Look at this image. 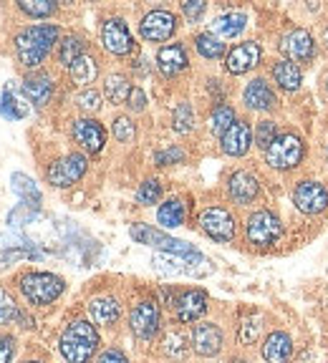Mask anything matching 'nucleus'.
Segmentation results:
<instances>
[{
	"label": "nucleus",
	"instance_id": "a19ab883",
	"mask_svg": "<svg viewBox=\"0 0 328 363\" xmlns=\"http://www.w3.org/2000/svg\"><path fill=\"white\" fill-rule=\"evenodd\" d=\"M258 333H261V318H258V315L245 318L243 325H240V343L250 346V343H255V340H258Z\"/></svg>",
	"mask_w": 328,
	"mask_h": 363
},
{
	"label": "nucleus",
	"instance_id": "5701e85b",
	"mask_svg": "<svg viewBox=\"0 0 328 363\" xmlns=\"http://www.w3.org/2000/svg\"><path fill=\"white\" fill-rule=\"evenodd\" d=\"M89 315L97 325H114L121 315V306L116 298H109V295H99L89 303Z\"/></svg>",
	"mask_w": 328,
	"mask_h": 363
},
{
	"label": "nucleus",
	"instance_id": "7c9ffc66",
	"mask_svg": "<svg viewBox=\"0 0 328 363\" xmlns=\"http://www.w3.org/2000/svg\"><path fill=\"white\" fill-rule=\"evenodd\" d=\"M68 71H71V79L76 81V84H91V81L97 79V74H99V66H97V61H94V58L91 56H81L79 61L74 63V66L68 68Z\"/></svg>",
	"mask_w": 328,
	"mask_h": 363
},
{
	"label": "nucleus",
	"instance_id": "b1692460",
	"mask_svg": "<svg viewBox=\"0 0 328 363\" xmlns=\"http://www.w3.org/2000/svg\"><path fill=\"white\" fill-rule=\"evenodd\" d=\"M23 91H26V96H28L35 106H45L53 96V81H51V76H45V74H33L23 81Z\"/></svg>",
	"mask_w": 328,
	"mask_h": 363
},
{
	"label": "nucleus",
	"instance_id": "5fc2aeb1",
	"mask_svg": "<svg viewBox=\"0 0 328 363\" xmlns=\"http://www.w3.org/2000/svg\"><path fill=\"white\" fill-rule=\"evenodd\" d=\"M326 157H328V152H326Z\"/></svg>",
	"mask_w": 328,
	"mask_h": 363
},
{
	"label": "nucleus",
	"instance_id": "864d4df0",
	"mask_svg": "<svg viewBox=\"0 0 328 363\" xmlns=\"http://www.w3.org/2000/svg\"><path fill=\"white\" fill-rule=\"evenodd\" d=\"M326 89H328V81H326Z\"/></svg>",
	"mask_w": 328,
	"mask_h": 363
},
{
	"label": "nucleus",
	"instance_id": "4468645a",
	"mask_svg": "<svg viewBox=\"0 0 328 363\" xmlns=\"http://www.w3.org/2000/svg\"><path fill=\"white\" fill-rule=\"evenodd\" d=\"M280 53L288 56V61L303 63L311 61L313 53H316V43H313V35L306 28H293L280 38Z\"/></svg>",
	"mask_w": 328,
	"mask_h": 363
},
{
	"label": "nucleus",
	"instance_id": "0eeeda50",
	"mask_svg": "<svg viewBox=\"0 0 328 363\" xmlns=\"http://www.w3.org/2000/svg\"><path fill=\"white\" fill-rule=\"evenodd\" d=\"M86 167H89V162H86L84 154H66V157L56 159L48 167L45 179L51 182L53 187H71V184H76L86 174Z\"/></svg>",
	"mask_w": 328,
	"mask_h": 363
},
{
	"label": "nucleus",
	"instance_id": "c9c22d12",
	"mask_svg": "<svg viewBox=\"0 0 328 363\" xmlns=\"http://www.w3.org/2000/svg\"><path fill=\"white\" fill-rule=\"evenodd\" d=\"M159 197H162V184L157 179H147L142 182V187L136 189V202L149 207V204H157Z\"/></svg>",
	"mask_w": 328,
	"mask_h": 363
},
{
	"label": "nucleus",
	"instance_id": "3c124183",
	"mask_svg": "<svg viewBox=\"0 0 328 363\" xmlns=\"http://www.w3.org/2000/svg\"><path fill=\"white\" fill-rule=\"evenodd\" d=\"M232 363H250V361H245V358H238V361H232Z\"/></svg>",
	"mask_w": 328,
	"mask_h": 363
},
{
	"label": "nucleus",
	"instance_id": "bb28decb",
	"mask_svg": "<svg viewBox=\"0 0 328 363\" xmlns=\"http://www.w3.org/2000/svg\"><path fill=\"white\" fill-rule=\"evenodd\" d=\"M131 89H134V86L129 84V79H126L124 74H111L104 81V94H106V99L111 104H124L126 99H129Z\"/></svg>",
	"mask_w": 328,
	"mask_h": 363
},
{
	"label": "nucleus",
	"instance_id": "de8ad7c7",
	"mask_svg": "<svg viewBox=\"0 0 328 363\" xmlns=\"http://www.w3.org/2000/svg\"><path fill=\"white\" fill-rule=\"evenodd\" d=\"M129 108L131 111H144V106H147V96H144V91L136 86V89H131V94H129Z\"/></svg>",
	"mask_w": 328,
	"mask_h": 363
},
{
	"label": "nucleus",
	"instance_id": "79ce46f5",
	"mask_svg": "<svg viewBox=\"0 0 328 363\" xmlns=\"http://www.w3.org/2000/svg\"><path fill=\"white\" fill-rule=\"evenodd\" d=\"M76 104H79L81 111L97 113L99 108H102V96H99V94L94 89H86V91H81L79 96H76Z\"/></svg>",
	"mask_w": 328,
	"mask_h": 363
},
{
	"label": "nucleus",
	"instance_id": "473e14b6",
	"mask_svg": "<svg viewBox=\"0 0 328 363\" xmlns=\"http://www.w3.org/2000/svg\"><path fill=\"white\" fill-rule=\"evenodd\" d=\"M195 126V111L190 104H177L175 113H172V129L177 134H187V131H192Z\"/></svg>",
	"mask_w": 328,
	"mask_h": 363
},
{
	"label": "nucleus",
	"instance_id": "dca6fc26",
	"mask_svg": "<svg viewBox=\"0 0 328 363\" xmlns=\"http://www.w3.org/2000/svg\"><path fill=\"white\" fill-rule=\"evenodd\" d=\"M204 311H207V293L197 288L182 293L175 303V313L180 323H195L197 318L204 315Z\"/></svg>",
	"mask_w": 328,
	"mask_h": 363
},
{
	"label": "nucleus",
	"instance_id": "1a4fd4ad",
	"mask_svg": "<svg viewBox=\"0 0 328 363\" xmlns=\"http://www.w3.org/2000/svg\"><path fill=\"white\" fill-rule=\"evenodd\" d=\"M177 30V16L170 11H152L142 18L139 23V33L149 43H162V40H170Z\"/></svg>",
	"mask_w": 328,
	"mask_h": 363
},
{
	"label": "nucleus",
	"instance_id": "f3484780",
	"mask_svg": "<svg viewBox=\"0 0 328 363\" xmlns=\"http://www.w3.org/2000/svg\"><path fill=\"white\" fill-rule=\"evenodd\" d=\"M74 139L89 154H97L106 144V131H104V126L97 119H79L74 121Z\"/></svg>",
	"mask_w": 328,
	"mask_h": 363
},
{
	"label": "nucleus",
	"instance_id": "412c9836",
	"mask_svg": "<svg viewBox=\"0 0 328 363\" xmlns=\"http://www.w3.org/2000/svg\"><path fill=\"white\" fill-rule=\"evenodd\" d=\"M187 51H185V45L182 43H170V45H162L157 53V66L159 71H162L164 76H177L182 74L187 68Z\"/></svg>",
	"mask_w": 328,
	"mask_h": 363
},
{
	"label": "nucleus",
	"instance_id": "f257e3e1",
	"mask_svg": "<svg viewBox=\"0 0 328 363\" xmlns=\"http://www.w3.org/2000/svg\"><path fill=\"white\" fill-rule=\"evenodd\" d=\"M58 40L56 26H31L23 28L16 35V53L18 61L26 68H35L45 61V56L51 53L53 43Z\"/></svg>",
	"mask_w": 328,
	"mask_h": 363
},
{
	"label": "nucleus",
	"instance_id": "58836bf2",
	"mask_svg": "<svg viewBox=\"0 0 328 363\" xmlns=\"http://www.w3.org/2000/svg\"><path fill=\"white\" fill-rule=\"evenodd\" d=\"M164 353L170 358H175V361H182L187 353V340L182 333H170L167 338H164Z\"/></svg>",
	"mask_w": 328,
	"mask_h": 363
},
{
	"label": "nucleus",
	"instance_id": "2eb2a0df",
	"mask_svg": "<svg viewBox=\"0 0 328 363\" xmlns=\"http://www.w3.org/2000/svg\"><path fill=\"white\" fill-rule=\"evenodd\" d=\"M222 152L227 157H245L250 152V144H253V129H250L248 121L235 119V124L220 136Z\"/></svg>",
	"mask_w": 328,
	"mask_h": 363
},
{
	"label": "nucleus",
	"instance_id": "6e6552de",
	"mask_svg": "<svg viewBox=\"0 0 328 363\" xmlns=\"http://www.w3.org/2000/svg\"><path fill=\"white\" fill-rule=\"evenodd\" d=\"M199 227L204 235H209L217 242H230L235 238V217L225 207H207L199 215Z\"/></svg>",
	"mask_w": 328,
	"mask_h": 363
},
{
	"label": "nucleus",
	"instance_id": "7ed1b4c3",
	"mask_svg": "<svg viewBox=\"0 0 328 363\" xmlns=\"http://www.w3.org/2000/svg\"><path fill=\"white\" fill-rule=\"evenodd\" d=\"M21 293L31 306H51L58 295L63 293L66 283L63 278L53 275V272H28L21 278Z\"/></svg>",
	"mask_w": 328,
	"mask_h": 363
},
{
	"label": "nucleus",
	"instance_id": "ddd939ff",
	"mask_svg": "<svg viewBox=\"0 0 328 363\" xmlns=\"http://www.w3.org/2000/svg\"><path fill=\"white\" fill-rule=\"evenodd\" d=\"M129 325L136 338H154L159 330V306L154 301H142L139 306H134V311L129 313Z\"/></svg>",
	"mask_w": 328,
	"mask_h": 363
},
{
	"label": "nucleus",
	"instance_id": "49530a36",
	"mask_svg": "<svg viewBox=\"0 0 328 363\" xmlns=\"http://www.w3.org/2000/svg\"><path fill=\"white\" fill-rule=\"evenodd\" d=\"M182 13H185L190 21H197L204 13V3L202 0H187V3H182Z\"/></svg>",
	"mask_w": 328,
	"mask_h": 363
},
{
	"label": "nucleus",
	"instance_id": "e433bc0d",
	"mask_svg": "<svg viewBox=\"0 0 328 363\" xmlns=\"http://www.w3.org/2000/svg\"><path fill=\"white\" fill-rule=\"evenodd\" d=\"M111 131L121 144L134 142V136H136V126H134V121H131L129 116H116V119H114Z\"/></svg>",
	"mask_w": 328,
	"mask_h": 363
},
{
	"label": "nucleus",
	"instance_id": "a211bd4d",
	"mask_svg": "<svg viewBox=\"0 0 328 363\" xmlns=\"http://www.w3.org/2000/svg\"><path fill=\"white\" fill-rule=\"evenodd\" d=\"M192 348L197 356H217L222 351V330L215 323H199L192 330Z\"/></svg>",
	"mask_w": 328,
	"mask_h": 363
},
{
	"label": "nucleus",
	"instance_id": "c85d7f7f",
	"mask_svg": "<svg viewBox=\"0 0 328 363\" xmlns=\"http://www.w3.org/2000/svg\"><path fill=\"white\" fill-rule=\"evenodd\" d=\"M81 56H84V40H81L79 35H66V38L61 40V48H58V61H61V66L71 68Z\"/></svg>",
	"mask_w": 328,
	"mask_h": 363
},
{
	"label": "nucleus",
	"instance_id": "aec40b11",
	"mask_svg": "<svg viewBox=\"0 0 328 363\" xmlns=\"http://www.w3.org/2000/svg\"><path fill=\"white\" fill-rule=\"evenodd\" d=\"M243 101L253 111H270L275 106V94L266 79H253L243 91Z\"/></svg>",
	"mask_w": 328,
	"mask_h": 363
},
{
	"label": "nucleus",
	"instance_id": "ea45409f",
	"mask_svg": "<svg viewBox=\"0 0 328 363\" xmlns=\"http://www.w3.org/2000/svg\"><path fill=\"white\" fill-rule=\"evenodd\" d=\"M278 136V126H275V121H261L258 124V129H255V134H253V139H255V144L261 149H268L273 144V139Z\"/></svg>",
	"mask_w": 328,
	"mask_h": 363
},
{
	"label": "nucleus",
	"instance_id": "09e8293b",
	"mask_svg": "<svg viewBox=\"0 0 328 363\" xmlns=\"http://www.w3.org/2000/svg\"><path fill=\"white\" fill-rule=\"evenodd\" d=\"M97 363H129V358H126L119 348H109V351H104L102 356H99Z\"/></svg>",
	"mask_w": 328,
	"mask_h": 363
},
{
	"label": "nucleus",
	"instance_id": "423d86ee",
	"mask_svg": "<svg viewBox=\"0 0 328 363\" xmlns=\"http://www.w3.org/2000/svg\"><path fill=\"white\" fill-rule=\"evenodd\" d=\"M245 235H248V242L255 245V247H270L283 238V225L270 210H258L248 217Z\"/></svg>",
	"mask_w": 328,
	"mask_h": 363
},
{
	"label": "nucleus",
	"instance_id": "f704fd0d",
	"mask_svg": "<svg viewBox=\"0 0 328 363\" xmlns=\"http://www.w3.org/2000/svg\"><path fill=\"white\" fill-rule=\"evenodd\" d=\"M0 113L8 116V119H23V116H26V108L16 101V96L11 94V89L0 91Z\"/></svg>",
	"mask_w": 328,
	"mask_h": 363
},
{
	"label": "nucleus",
	"instance_id": "9d476101",
	"mask_svg": "<svg viewBox=\"0 0 328 363\" xmlns=\"http://www.w3.org/2000/svg\"><path fill=\"white\" fill-rule=\"evenodd\" d=\"M293 204L303 215H318L328 207V189L316 179L300 182L293 192Z\"/></svg>",
	"mask_w": 328,
	"mask_h": 363
},
{
	"label": "nucleus",
	"instance_id": "72a5a7b5",
	"mask_svg": "<svg viewBox=\"0 0 328 363\" xmlns=\"http://www.w3.org/2000/svg\"><path fill=\"white\" fill-rule=\"evenodd\" d=\"M18 6L23 13H28L33 18H48L51 13H56V3H51V0H21Z\"/></svg>",
	"mask_w": 328,
	"mask_h": 363
},
{
	"label": "nucleus",
	"instance_id": "2f4dec72",
	"mask_svg": "<svg viewBox=\"0 0 328 363\" xmlns=\"http://www.w3.org/2000/svg\"><path fill=\"white\" fill-rule=\"evenodd\" d=\"M195 48H197L199 56L209 58V61H212V58H220L222 53H225V43L212 33H199L197 38H195Z\"/></svg>",
	"mask_w": 328,
	"mask_h": 363
},
{
	"label": "nucleus",
	"instance_id": "603ef678",
	"mask_svg": "<svg viewBox=\"0 0 328 363\" xmlns=\"http://www.w3.org/2000/svg\"><path fill=\"white\" fill-rule=\"evenodd\" d=\"M23 363H43V361H23Z\"/></svg>",
	"mask_w": 328,
	"mask_h": 363
},
{
	"label": "nucleus",
	"instance_id": "4be33fe9",
	"mask_svg": "<svg viewBox=\"0 0 328 363\" xmlns=\"http://www.w3.org/2000/svg\"><path fill=\"white\" fill-rule=\"evenodd\" d=\"M290 356H293V340H290L288 333L283 330H275L266 338L263 343V358L268 363H288Z\"/></svg>",
	"mask_w": 328,
	"mask_h": 363
},
{
	"label": "nucleus",
	"instance_id": "4c0bfd02",
	"mask_svg": "<svg viewBox=\"0 0 328 363\" xmlns=\"http://www.w3.org/2000/svg\"><path fill=\"white\" fill-rule=\"evenodd\" d=\"M18 315H21V311H18L13 295L6 293V290H0V325L13 323V320H18Z\"/></svg>",
	"mask_w": 328,
	"mask_h": 363
},
{
	"label": "nucleus",
	"instance_id": "8fccbe9b",
	"mask_svg": "<svg viewBox=\"0 0 328 363\" xmlns=\"http://www.w3.org/2000/svg\"><path fill=\"white\" fill-rule=\"evenodd\" d=\"M323 43H326V48H328V30H326V35H323Z\"/></svg>",
	"mask_w": 328,
	"mask_h": 363
},
{
	"label": "nucleus",
	"instance_id": "a18cd8bd",
	"mask_svg": "<svg viewBox=\"0 0 328 363\" xmlns=\"http://www.w3.org/2000/svg\"><path fill=\"white\" fill-rule=\"evenodd\" d=\"M13 356H16V338L0 335V363H11Z\"/></svg>",
	"mask_w": 328,
	"mask_h": 363
},
{
	"label": "nucleus",
	"instance_id": "6ab92c4d",
	"mask_svg": "<svg viewBox=\"0 0 328 363\" xmlns=\"http://www.w3.org/2000/svg\"><path fill=\"white\" fill-rule=\"evenodd\" d=\"M227 192L238 204H250L261 192V182H258V177L253 172L240 169L227 179Z\"/></svg>",
	"mask_w": 328,
	"mask_h": 363
},
{
	"label": "nucleus",
	"instance_id": "f8f14e48",
	"mask_svg": "<svg viewBox=\"0 0 328 363\" xmlns=\"http://www.w3.org/2000/svg\"><path fill=\"white\" fill-rule=\"evenodd\" d=\"M261 56H263L261 43H255V40H245V43H238L235 48H230V53L225 56L227 74H232V76L248 74V71H253V68L261 63Z\"/></svg>",
	"mask_w": 328,
	"mask_h": 363
},
{
	"label": "nucleus",
	"instance_id": "39448f33",
	"mask_svg": "<svg viewBox=\"0 0 328 363\" xmlns=\"http://www.w3.org/2000/svg\"><path fill=\"white\" fill-rule=\"evenodd\" d=\"M129 235L136 240V242L149 245V247L167 250V252L185 257V260H199V252L195 247H190V245L182 242V240H175V238H170V235L159 233V230H154V227L144 225V222H136V225H131Z\"/></svg>",
	"mask_w": 328,
	"mask_h": 363
},
{
	"label": "nucleus",
	"instance_id": "c756f323",
	"mask_svg": "<svg viewBox=\"0 0 328 363\" xmlns=\"http://www.w3.org/2000/svg\"><path fill=\"white\" fill-rule=\"evenodd\" d=\"M232 124H235V108L227 106V104H217L212 116H209V131L222 136Z\"/></svg>",
	"mask_w": 328,
	"mask_h": 363
},
{
	"label": "nucleus",
	"instance_id": "c03bdc74",
	"mask_svg": "<svg viewBox=\"0 0 328 363\" xmlns=\"http://www.w3.org/2000/svg\"><path fill=\"white\" fill-rule=\"evenodd\" d=\"M13 182H16V192L21 194L23 199H28V194H33L35 199H40L38 189H35V184L31 179H26L23 174H16V177H13Z\"/></svg>",
	"mask_w": 328,
	"mask_h": 363
},
{
	"label": "nucleus",
	"instance_id": "37998d69",
	"mask_svg": "<svg viewBox=\"0 0 328 363\" xmlns=\"http://www.w3.org/2000/svg\"><path fill=\"white\" fill-rule=\"evenodd\" d=\"M157 164L159 167H167V164H177V162H185V152L180 147H170V149H162L157 152Z\"/></svg>",
	"mask_w": 328,
	"mask_h": 363
},
{
	"label": "nucleus",
	"instance_id": "20e7f679",
	"mask_svg": "<svg viewBox=\"0 0 328 363\" xmlns=\"http://www.w3.org/2000/svg\"><path fill=\"white\" fill-rule=\"evenodd\" d=\"M303 139L298 134H278L273 139V144L266 149V162L273 167V169H280V172H288L295 169L300 164V159H303Z\"/></svg>",
	"mask_w": 328,
	"mask_h": 363
},
{
	"label": "nucleus",
	"instance_id": "393cba45",
	"mask_svg": "<svg viewBox=\"0 0 328 363\" xmlns=\"http://www.w3.org/2000/svg\"><path fill=\"white\" fill-rule=\"evenodd\" d=\"M273 79H275V84L283 91H295L303 84V71H300L298 63L285 58V61L273 63Z\"/></svg>",
	"mask_w": 328,
	"mask_h": 363
},
{
	"label": "nucleus",
	"instance_id": "cd10ccee",
	"mask_svg": "<svg viewBox=\"0 0 328 363\" xmlns=\"http://www.w3.org/2000/svg\"><path fill=\"white\" fill-rule=\"evenodd\" d=\"M157 220L162 227H180L182 222H185V204H182V199H177V197L167 199V202L159 207Z\"/></svg>",
	"mask_w": 328,
	"mask_h": 363
},
{
	"label": "nucleus",
	"instance_id": "a878e982",
	"mask_svg": "<svg viewBox=\"0 0 328 363\" xmlns=\"http://www.w3.org/2000/svg\"><path fill=\"white\" fill-rule=\"evenodd\" d=\"M245 23H248L245 13H225V16H220L212 23V35H217V38H238L245 30Z\"/></svg>",
	"mask_w": 328,
	"mask_h": 363
},
{
	"label": "nucleus",
	"instance_id": "9b49d317",
	"mask_svg": "<svg viewBox=\"0 0 328 363\" xmlns=\"http://www.w3.org/2000/svg\"><path fill=\"white\" fill-rule=\"evenodd\" d=\"M102 43L111 56H126L134 51V38L121 18H109L102 26Z\"/></svg>",
	"mask_w": 328,
	"mask_h": 363
},
{
	"label": "nucleus",
	"instance_id": "f03ea898",
	"mask_svg": "<svg viewBox=\"0 0 328 363\" xmlns=\"http://www.w3.org/2000/svg\"><path fill=\"white\" fill-rule=\"evenodd\" d=\"M58 348H61V356L68 363H89L99 348V333L94 323H89V320L68 323L66 330L61 333Z\"/></svg>",
	"mask_w": 328,
	"mask_h": 363
}]
</instances>
